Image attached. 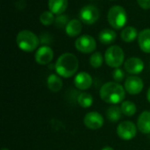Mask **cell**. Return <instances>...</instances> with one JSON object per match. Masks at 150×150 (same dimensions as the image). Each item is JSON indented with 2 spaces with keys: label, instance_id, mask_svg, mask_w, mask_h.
Listing matches in <instances>:
<instances>
[{
  "label": "cell",
  "instance_id": "ffe728a7",
  "mask_svg": "<svg viewBox=\"0 0 150 150\" xmlns=\"http://www.w3.org/2000/svg\"><path fill=\"white\" fill-rule=\"evenodd\" d=\"M138 34L139 33H138L136 28H134L133 26H127L122 30L120 36H121V39L123 41L130 43L137 38Z\"/></svg>",
  "mask_w": 150,
  "mask_h": 150
},
{
  "label": "cell",
  "instance_id": "52a82bcc",
  "mask_svg": "<svg viewBox=\"0 0 150 150\" xmlns=\"http://www.w3.org/2000/svg\"><path fill=\"white\" fill-rule=\"evenodd\" d=\"M75 47L81 53L90 54L96 49L97 42L92 36L84 34L76 39L75 42Z\"/></svg>",
  "mask_w": 150,
  "mask_h": 150
},
{
  "label": "cell",
  "instance_id": "cb8c5ba5",
  "mask_svg": "<svg viewBox=\"0 0 150 150\" xmlns=\"http://www.w3.org/2000/svg\"><path fill=\"white\" fill-rule=\"evenodd\" d=\"M54 20H55L54 14L51 12L50 11H46L42 12L40 16V21L44 25H52L53 23H54Z\"/></svg>",
  "mask_w": 150,
  "mask_h": 150
},
{
  "label": "cell",
  "instance_id": "8fae6325",
  "mask_svg": "<svg viewBox=\"0 0 150 150\" xmlns=\"http://www.w3.org/2000/svg\"><path fill=\"white\" fill-rule=\"evenodd\" d=\"M35 61L40 65H47L50 63L54 58V52L47 46H41L35 53Z\"/></svg>",
  "mask_w": 150,
  "mask_h": 150
},
{
  "label": "cell",
  "instance_id": "ba28073f",
  "mask_svg": "<svg viewBox=\"0 0 150 150\" xmlns=\"http://www.w3.org/2000/svg\"><path fill=\"white\" fill-rule=\"evenodd\" d=\"M137 129V127L132 121H123L117 127V134L124 141H130L136 136Z\"/></svg>",
  "mask_w": 150,
  "mask_h": 150
},
{
  "label": "cell",
  "instance_id": "7a4b0ae2",
  "mask_svg": "<svg viewBox=\"0 0 150 150\" xmlns=\"http://www.w3.org/2000/svg\"><path fill=\"white\" fill-rule=\"evenodd\" d=\"M99 93L101 99L105 103L117 105L124 101L126 90L117 82H108L101 87Z\"/></svg>",
  "mask_w": 150,
  "mask_h": 150
},
{
  "label": "cell",
  "instance_id": "e0dca14e",
  "mask_svg": "<svg viewBox=\"0 0 150 150\" xmlns=\"http://www.w3.org/2000/svg\"><path fill=\"white\" fill-rule=\"evenodd\" d=\"M82 29H83V25H82L81 21L79 19L74 18L72 20H69V24L67 25V26L65 28V31H66V33L68 34V36L76 37L81 33Z\"/></svg>",
  "mask_w": 150,
  "mask_h": 150
},
{
  "label": "cell",
  "instance_id": "4dcf8cb0",
  "mask_svg": "<svg viewBox=\"0 0 150 150\" xmlns=\"http://www.w3.org/2000/svg\"><path fill=\"white\" fill-rule=\"evenodd\" d=\"M101 150H114L112 148H111V147H105V148H103Z\"/></svg>",
  "mask_w": 150,
  "mask_h": 150
},
{
  "label": "cell",
  "instance_id": "9a60e30c",
  "mask_svg": "<svg viewBox=\"0 0 150 150\" xmlns=\"http://www.w3.org/2000/svg\"><path fill=\"white\" fill-rule=\"evenodd\" d=\"M68 0H48V9L55 15L62 14L68 8Z\"/></svg>",
  "mask_w": 150,
  "mask_h": 150
},
{
  "label": "cell",
  "instance_id": "1f68e13d",
  "mask_svg": "<svg viewBox=\"0 0 150 150\" xmlns=\"http://www.w3.org/2000/svg\"><path fill=\"white\" fill-rule=\"evenodd\" d=\"M2 150H9L8 149H5V148H4V149H2Z\"/></svg>",
  "mask_w": 150,
  "mask_h": 150
},
{
  "label": "cell",
  "instance_id": "44dd1931",
  "mask_svg": "<svg viewBox=\"0 0 150 150\" xmlns=\"http://www.w3.org/2000/svg\"><path fill=\"white\" fill-rule=\"evenodd\" d=\"M121 108L116 105H112L108 107L106 110V117L111 122H118L122 117Z\"/></svg>",
  "mask_w": 150,
  "mask_h": 150
},
{
  "label": "cell",
  "instance_id": "5bb4252c",
  "mask_svg": "<svg viewBox=\"0 0 150 150\" xmlns=\"http://www.w3.org/2000/svg\"><path fill=\"white\" fill-rule=\"evenodd\" d=\"M137 128L144 134H150V111H144L138 117Z\"/></svg>",
  "mask_w": 150,
  "mask_h": 150
},
{
  "label": "cell",
  "instance_id": "83f0119b",
  "mask_svg": "<svg viewBox=\"0 0 150 150\" xmlns=\"http://www.w3.org/2000/svg\"><path fill=\"white\" fill-rule=\"evenodd\" d=\"M52 41V37L49 33H41L40 37V42L41 44H49Z\"/></svg>",
  "mask_w": 150,
  "mask_h": 150
},
{
  "label": "cell",
  "instance_id": "5b68a950",
  "mask_svg": "<svg viewBox=\"0 0 150 150\" xmlns=\"http://www.w3.org/2000/svg\"><path fill=\"white\" fill-rule=\"evenodd\" d=\"M125 59V54L122 48L120 46L113 45L108 47L105 54V60L106 64L111 68H120Z\"/></svg>",
  "mask_w": 150,
  "mask_h": 150
},
{
  "label": "cell",
  "instance_id": "484cf974",
  "mask_svg": "<svg viewBox=\"0 0 150 150\" xmlns=\"http://www.w3.org/2000/svg\"><path fill=\"white\" fill-rule=\"evenodd\" d=\"M69 17L67 15L64 14H61V15H57V17L55 18L54 20V25L61 29V28H66L67 25L69 24Z\"/></svg>",
  "mask_w": 150,
  "mask_h": 150
},
{
  "label": "cell",
  "instance_id": "7402d4cb",
  "mask_svg": "<svg viewBox=\"0 0 150 150\" xmlns=\"http://www.w3.org/2000/svg\"><path fill=\"white\" fill-rule=\"evenodd\" d=\"M77 102L83 108H89L93 104V97L87 92H82L77 97Z\"/></svg>",
  "mask_w": 150,
  "mask_h": 150
},
{
  "label": "cell",
  "instance_id": "6da1fadb",
  "mask_svg": "<svg viewBox=\"0 0 150 150\" xmlns=\"http://www.w3.org/2000/svg\"><path fill=\"white\" fill-rule=\"evenodd\" d=\"M78 66L79 62L77 57L74 54L65 53L57 59L54 64V69L60 76L69 78L76 73Z\"/></svg>",
  "mask_w": 150,
  "mask_h": 150
},
{
  "label": "cell",
  "instance_id": "277c9868",
  "mask_svg": "<svg viewBox=\"0 0 150 150\" xmlns=\"http://www.w3.org/2000/svg\"><path fill=\"white\" fill-rule=\"evenodd\" d=\"M107 19L112 27L114 29H121L127 22V11L122 6L114 5L109 10Z\"/></svg>",
  "mask_w": 150,
  "mask_h": 150
},
{
  "label": "cell",
  "instance_id": "30bf717a",
  "mask_svg": "<svg viewBox=\"0 0 150 150\" xmlns=\"http://www.w3.org/2000/svg\"><path fill=\"white\" fill-rule=\"evenodd\" d=\"M144 83L142 78L136 76H128L124 83V88L130 95H138L143 90Z\"/></svg>",
  "mask_w": 150,
  "mask_h": 150
},
{
  "label": "cell",
  "instance_id": "4fadbf2b",
  "mask_svg": "<svg viewBox=\"0 0 150 150\" xmlns=\"http://www.w3.org/2000/svg\"><path fill=\"white\" fill-rule=\"evenodd\" d=\"M74 84L79 90H88L92 84V77L87 72H80L75 76Z\"/></svg>",
  "mask_w": 150,
  "mask_h": 150
},
{
  "label": "cell",
  "instance_id": "2e32d148",
  "mask_svg": "<svg viewBox=\"0 0 150 150\" xmlns=\"http://www.w3.org/2000/svg\"><path fill=\"white\" fill-rule=\"evenodd\" d=\"M138 44L144 53H150V29H144L138 34Z\"/></svg>",
  "mask_w": 150,
  "mask_h": 150
},
{
  "label": "cell",
  "instance_id": "603a6c76",
  "mask_svg": "<svg viewBox=\"0 0 150 150\" xmlns=\"http://www.w3.org/2000/svg\"><path fill=\"white\" fill-rule=\"evenodd\" d=\"M120 108H121L122 113L127 117H132L133 115L135 114V112L137 111L135 104L132 101H129V100L122 102Z\"/></svg>",
  "mask_w": 150,
  "mask_h": 150
},
{
  "label": "cell",
  "instance_id": "f1b7e54d",
  "mask_svg": "<svg viewBox=\"0 0 150 150\" xmlns=\"http://www.w3.org/2000/svg\"><path fill=\"white\" fill-rule=\"evenodd\" d=\"M138 4L144 10L150 9V0H137Z\"/></svg>",
  "mask_w": 150,
  "mask_h": 150
},
{
  "label": "cell",
  "instance_id": "8992f818",
  "mask_svg": "<svg viewBox=\"0 0 150 150\" xmlns=\"http://www.w3.org/2000/svg\"><path fill=\"white\" fill-rule=\"evenodd\" d=\"M79 18L86 25H92L99 18V11L95 5L87 4L81 9L79 12Z\"/></svg>",
  "mask_w": 150,
  "mask_h": 150
},
{
  "label": "cell",
  "instance_id": "4316f807",
  "mask_svg": "<svg viewBox=\"0 0 150 150\" xmlns=\"http://www.w3.org/2000/svg\"><path fill=\"white\" fill-rule=\"evenodd\" d=\"M112 77H113V79H114L117 83L121 82V81L125 78V73H124V71H123L121 69L117 68V69H115L113 70V72H112Z\"/></svg>",
  "mask_w": 150,
  "mask_h": 150
},
{
  "label": "cell",
  "instance_id": "ac0fdd59",
  "mask_svg": "<svg viewBox=\"0 0 150 150\" xmlns=\"http://www.w3.org/2000/svg\"><path fill=\"white\" fill-rule=\"evenodd\" d=\"M47 88L51 91L57 92V91H59L62 90V88L63 86V83H62V80L61 79V77H59L57 75L51 74L47 77Z\"/></svg>",
  "mask_w": 150,
  "mask_h": 150
},
{
  "label": "cell",
  "instance_id": "3957f363",
  "mask_svg": "<svg viewBox=\"0 0 150 150\" xmlns=\"http://www.w3.org/2000/svg\"><path fill=\"white\" fill-rule=\"evenodd\" d=\"M16 42L19 49L28 53L34 51L40 43V38L29 30L20 31L17 34Z\"/></svg>",
  "mask_w": 150,
  "mask_h": 150
},
{
  "label": "cell",
  "instance_id": "9c48e42d",
  "mask_svg": "<svg viewBox=\"0 0 150 150\" xmlns=\"http://www.w3.org/2000/svg\"><path fill=\"white\" fill-rule=\"evenodd\" d=\"M83 124L91 130H98L104 125V117L98 112H90L84 116Z\"/></svg>",
  "mask_w": 150,
  "mask_h": 150
},
{
  "label": "cell",
  "instance_id": "f546056e",
  "mask_svg": "<svg viewBox=\"0 0 150 150\" xmlns=\"http://www.w3.org/2000/svg\"><path fill=\"white\" fill-rule=\"evenodd\" d=\"M147 98H148V100H149V103H150V87H149V91H148Z\"/></svg>",
  "mask_w": 150,
  "mask_h": 150
},
{
  "label": "cell",
  "instance_id": "d6986e66",
  "mask_svg": "<svg viewBox=\"0 0 150 150\" xmlns=\"http://www.w3.org/2000/svg\"><path fill=\"white\" fill-rule=\"evenodd\" d=\"M117 38V33L112 29H104L98 34V40L102 44L109 45L112 43Z\"/></svg>",
  "mask_w": 150,
  "mask_h": 150
},
{
  "label": "cell",
  "instance_id": "d4e9b609",
  "mask_svg": "<svg viewBox=\"0 0 150 150\" xmlns=\"http://www.w3.org/2000/svg\"><path fill=\"white\" fill-rule=\"evenodd\" d=\"M103 62H104V57L100 52H96V53L92 54L91 56L90 57V64L91 67H93L95 69L100 68L102 66Z\"/></svg>",
  "mask_w": 150,
  "mask_h": 150
},
{
  "label": "cell",
  "instance_id": "7c38bea8",
  "mask_svg": "<svg viewBox=\"0 0 150 150\" xmlns=\"http://www.w3.org/2000/svg\"><path fill=\"white\" fill-rule=\"evenodd\" d=\"M124 69L131 75H138L144 69V62L138 57H131L125 62Z\"/></svg>",
  "mask_w": 150,
  "mask_h": 150
},
{
  "label": "cell",
  "instance_id": "d6a6232c",
  "mask_svg": "<svg viewBox=\"0 0 150 150\" xmlns=\"http://www.w3.org/2000/svg\"><path fill=\"white\" fill-rule=\"evenodd\" d=\"M111 1H112V0H111Z\"/></svg>",
  "mask_w": 150,
  "mask_h": 150
}]
</instances>
